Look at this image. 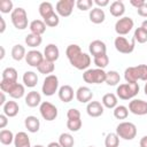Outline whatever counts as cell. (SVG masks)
I'll use <instances>...</instances> for the list:
<instances>
[{"label":"cell","mask_w":147,"mask_h":147,"mask_svg":"<svg viewBox=\"0 0 147 147\" xmlns=\"http://www.w3.org/2000/svg\"><path fill=\"white\" fill-rule=\"evenodd\" d=\"M65 55L72 67L78 70H85L91 64V57L88 54L82 52L80 47L76 44L69 45L65 49Z\"/></svg>","instance_id":"obj_1"},{"label":"cell","mask_w":147,"mask_h":147,"mask_svg":"<svg viewBox=\"0 0 147 147\" xmlns=\"http://www.w3.org/2000/svg\"><path fill=\"white\" fill-rule=\"evenodd\" d=\"M126 83H137L138 80H147V64H139L137 67H129L124 71Z\"/></svg>","instance_id":"obj_2"},{"label":"cell","mask_w":147,"mask_h":147,"mask_svg":"<svg viewBox=\"0 0 147 147\" xmlns=\"http://www.w3.org/2000/svg\"><path fill=\"white\" fill-rule=\"evenodd\" d=\"M139 93V84L138 83H124L119 84L116 88L117 98L122 100H130L133 99Z\"/></svg>","instance_id":"obj_3"},{"label":"cell","mask_w":147,"mask_h":147,"mask_svg":"<svg viewBox=\"0 0 147 147\" xmlns=\"http://www.w3.org/2000/svg\"><path fill=\"white\" fill-rule=\"evenodd\" d=\"M107 72L103 69H87L83 74V79L87 84H101L106 82Z\"/></svg>","instance_id":"obj_4"},{"label":"cell","mask_w":147,"mask_h":147,"mask_svg":"<svg viewBox=\"0 0 147 147\" xmlns=\"http://www.w3.org/2000/svg\"><path fill=\"white\" fill-rule=\"evenodd\" d=\"M116 134L124 140H132L137 136V126L131 122H122L116 127Z\"/></svg>","instance_id":"obj_5"},{"label":"cell","mask_w":147,"mask_h":147,"mask_svg":"<svg viewBox=\"0 0 147 147\" xmlns=\"http://www.w3.org/2000/svg\"><path fill=\"white\" fill-rule=\"evenodd\" d=\"M10 18H11L13 25L17 30H24L28 28V15L24 8L22 7L15 8L10 15Z\"/></svg>","instance_id":"obj_6"},{"label":"cell","mask_w":147,"mask_h":147,"mask_svg":"<svg viewBox=\"0 0 147 147\" xmlns=\"http://www.w3.org/2000/svg\"><path fill=\"white\" fill-rule=\"evenodd\" d=\"M114 45H115V48L119 52V53H123V54H130L134 51V47H136V40L134 38H132L131 40H127L125 37H122V36H118L116 37L115 41H114Z\"/></svg>","instance_id":"obj_7"},{"label":"cell","mask_w":147,"mask_h":147,"mask_svg":"<svg viewBox=\"0 0 147 147\" xmlns=\"http://www.w3.org/2000/svg\"><path fill=\"white\" fill-rule=\"evenodd\" d=\"M59 88V78L55 75H48L44 79L41 91L46 96H51L55 94V92Z\"/></svg>","instance_id":"obj_8"},{"label":"cell","mask_w":147,"mask_h":147,"mask_svg":"<svg viewBox=\"0 0 147 147\" xmlns=\"http://www.w3.org/2000/svg\"><path fill=\"white\" fill-rule=\"evenodd\" d=\"M133 25H134L133 20L129 16H124L117 20V22L115 23V31L118 36H125L132 30Z\"/></svg>","instance_id":"obj_9"},{"label":"cell","mask_w":147,"mask_h":147,"mask_svg":"<svg viewBox=\"0 0 147 147\" xmlns=\"http://www.w3.org/2000/svg\"><path fill=\"white\" fill-rule=\"evenodd\" d=\"M39 111H40L42 118L48 121V122L54 121L57 117V108L53 103H51L48 101H44V102L40 103Z\"/></svg>","instance_id":"obj_10"},{"label":"cell","mask_w":147,"mask_h":147,"mask_svg":"<svg viewBox=\"0 0 147 147\" xmlns=\"http://www.w3.org/2000/svg\"><path fill=\"white\" fill-rule=\"evenodd\" d=\"M75 5H76L75 0H60L56 2V6H55L56 14L62 17H68L71 15Z\"/></svg>","instance_id":"obj_11"},{"label":"cell","mask_w":147,"mask_h":147,"mask_svg":"<svg viewBox=\"0 0 147 147\" xmlns=\"http://www.w3.org/2000/svg\"><path fill=\"white\" fill-rule=\"evenodd\" d=\"M129 110L138 116H144L147 114V101L140 99H133L129 103Z\"/></svg>","instance_id":"obj_12"},{"label":"cell","mask_w":147,"mask_h":147,"mask_svg":"<svg viewBox=\"0 0 147 147\" xmlns=\"http://www.w3.org/2000/svg\"><path fill=\"white\" fill-rule=\"evenodd\" d=\"M44 55L39 52V51H36V49H32V51H29L25 55V61L31 67H34V68H38L39 64L44 61Z\"/></svg>","instance_id":"obj_13"},{"label":"cell","mask_w":147,"mask_h":147,"mask_svg":"<svg viewBox=\"0 0 147 147\" xmlns=\"http://www.w3.org/2000/svg\"><path fill=\"white\" fill-rule=\"evenodd\" d=\"M88 49H90V53L93 55V57H95V56L106 54V52H107V46H106V44H105L103 41L96 39V40H93V41L90 44Z\"/></svg>","instance_id":"obj_14"},{"label":"cell","mask_w":147,"mask_h":147,"mask_svg":"<svg viewBox=\"0 0 147 147\" xmlns=\"http://www.w3.org/2000/svg\"><path fill=\"white\" fill-rule=\"evenodd\" d=\"M92 98H93V93L87 86H80L76 91V99L80 103H87L92 100Z\"/></svg>","instance_id":"obj_15"},{"label":"cell","mask_w":147,"mask_h":147,"mask_svg":"<svg viewBox=\"0 0 147 147\" xmlns=\"http://www.w3.org/2000/svg\"><path fill=\"white\" fill-rule=\"evenodd\" d=\"M86 111L91 117H99L103 114V105L99 101H90L86 106Z\"/></svg>","instance_id":"obj_16"},{"label":"cell","mask_w":147,"mask_h":147,"mask_svg":"<svg viewBox=\"0 0 147 147\" xmlns=\"http://www.w3.org/2000/svg\"><path fill=\"white\" fill-rule=\"evenodd\" d=\"M60 56V51L56 45L48 44L44 49V57L51 62H55Z\"/></svg>","instance_id":"obj_17"},{"label":"cell","mask_w":147,"mask_h":147,"mask_svg":"<svg viewBox=\"0 0 147 147\" xmlns=\"http://www.w3.org/2000/svg\"><path fill=\"white\" fill-rule=\"evenodd\" d=\"M59 98L62 102H70L74 99V88L70 85H63L59 88Z\"/></svg>","instance_id":"obj_18"},{"label":"cell","mask_w":147,"mask_h":147,"mask_svg":"<svg viewBox=\"0 0 147 147\" xmlns=\"http://www.w3.org/2000/svg\"><path fill=\"white\" fill-rule=\"evenodd\" d=\"M2 109H3V114L7 117H15L18 114L20 106L16 101H7L2 107Z\"/></svg>","instance_id":"obj_19"},{"label":"cell","mask_w":147,"mask_h":147,"mask_svg":"<svg viewBox=\"0 0 147 147\" xmlns=\"http://www.w3.org/2000/svg\"><path fill=\"white\" fill-rule=\"evenodd\" d=\"M105 18H106V14H105L103 9L98 8V7L91 9V11H90V21L92 23L100 24V23H102L105 21Z\"/></svg>","instance_id":"obj_20"},{"label":"cell","mask_w":147,"mask_h":147,"mask_svg":"<svg viewBox=\"0 0 147 147\" xmlns=\"http://www.w3.org/2000/svg\"><path fill=\"white\" fill-rule=\"evenodd\" d=\"M25 103L29 107H31V108L39 106L41 103V95H40V93L37 92V91L29 92L26 94V96H25Z\"/></svg>","instance_id":"obj_21"},{"label":"cell","mask_w":147,"mask_h":147,"mask_svg":"<svg viewBox=\"0 0 147 147\" xmlns=\"http://www.w3.org/2000/svg\"><path fill=\"white\" fill-rule=\"evenodd\" d=\"M15 147H31L30 138L25 132H17L14 138Z\"/></svg>","instance_id":"obj_22"},{"label":"cell","mask_w":147,"mask_h":147,"mask_svg":"<svg viewBox=\"0 0 147 147\" xmlns=\"http://www.w3.org/2000/svg\"><path fill=\"white\" fill-rule=\"evenodd\" d=\"M24 125H25V127L28 129L29 132L36 133V132L39 131L40 122H39V119H38L36 116H28V117L24 119Z\"/></svg>","instance_id":"obj_23"},{"label":"cell","mask_w":147,"mask_h":147,"mask_svg":"<svg viewBox=\"0 0 147 147\" xmlns=\"http://www.w3.org/2000/svg\"><path fill=\"white\" fill-rule=\"evenodd\" d=\"M46 24L44 21L41 20H33L30 25H29V29L31 31V33H34V34H38V36H41L45 31H46Z\"/></svg>","instance_id":"obj_24"},{"label":"cell","mask_w":147,"mask_h":147,"mask_svg":"<svg viewBox=\"0 0 147 147\" xmlns=\"http://www.w3.org/2000/svg\"><path fill=\"white\" fill-rule=\"evenodd\" d=\"M109 11L114 17H121L125 11V6H124L123 1L116 0V1L111 2L110 7H109Z\"/></svg>","instance_id":"obj_25"},{"label":"cell","mask_w":147,"mask_h":147,"mask_svg":"<svg viewBox=\"0 0 147 147\" xmlns=\"http://www.w3.org/2000/svg\"><path fill=\"white\" fill-rule=\"evenodd\" d=\"M23 83L28 87H34L38 83V76L33 71H25L23 75Z\"/></svg>","instance_id":"obj_26"},{"label":"cell","mask_w":147,"mask_h":147,"mask_svg":"<svg viewBox=\"0 0 147 147\" xmlns=\"http://www.w3.org/2000/svg\"><path fill=\"white\" fill-rule=\"evenodd\" d=\"M55 11H54V8H53V5L51 3V2H48V1H45V2H41L40 5H39V14H40V16L45 20V18H47L48 16H51L52 14H54Z\"/></svg>","instance_id":"obj_27"},{"label":"cell","mask_w":147,"mask_h":147,"mask_svg":"<svg viewBox=\"0 0 147 147\" xmlns=\"http://www.w3.org/2000/svg\"><path fill=\"white\" fill-rule=\"evenodd\" d=\"M102 105L106 108L109 109H114L117 106V95H115L114 93H107L102 96Z\"/></svg>","instance_id":"obj_28"},{"label":"cell","mask_w":147,"mask_h":147,"mask_svg":"<svg viewBox=\"0 0 147 147\" xmlns=\"http://www.w3.org/2000/svg\"><path fill=\"white\" fill-rule=\"evenodd\" d=\"M37 69H38V71H39L40 74L48 75V74H52V72L54 71V69H55V64H54V62H51V61L44 59V61L39 64V67H38Z\"/></svg>","instance_id":"obj_29"},{"label":"cell","mask_w":147,"mask_h":147,"mask_svg":"<svg viewBox=\"0 0 147 147\" xmlns=\"http://www.w3.org/2000/svg\"><path fill=\"white\" fill-rule=\"evenodd\" d=\"M26 55V52H25V48L24 46L22 45H15L13 48H11V57L15 60V61H21L25 57Z\"/></svg>","instance_id":"obj_30"},{"label":"cell","mask_w":147,"mask_h":147,"mask_svg":"<svg viewBox=\"0 0 147 147\" xmlns=\"http://www.w3.org/2000/svg\"><path fill=\"white\" fill-rule=\"evenodd\" d=\"M42 42V38L41 36H38V34H34V33H29L26 37H25V44L29 46V47H38L40 46V44Z\"/></svg>","instance_id":"obj_31"},{"label":"cell","mask_w":147,"mask_h":147,"mask_svg":"<svg viewBox=\"0 0 147 147\" xmlns=\"http://www.w3.org/2000/svg\"><path fill=\"white\" fill-rule=\"evenodd\" d=\"M119 80H121L119 74H118L117 71H115V70H110V71L107 72L106 82H105V83H107V85L115 86V85H117V84L119 83Z\"/></svg>","instance_id":"obj_32"},{"label":"cell","mask_w":147,"mask_h":147,"mask_svg":"<svg viewBox=\"0 0 147 147\" xmlns=\"http://www.w3.org/2000/svg\"><path fill=\"white\" fill-rule=\"evenodd\" d=\"M25 93V90H24V85L20 84V83H16L13 88L9 91V95L13 98V99H21Z\"/></svg>","instance_id":"obj_33"},{"label":"cell","mask_w":147,"mask_h":147,"mask_svg":"<svg viewBox=\"0 0 147 147\" xmlns=\"http://www.w3.org/2000/svg\"><path fill=\"white\" fill-rule=\"evenodd\" d=\"M15 136L10 130H1L0 131V142L2 145H10L14 141Z\"/></svg>","instance_id":"obj_34"},{"label":"cell","mask_w":147,"mask_h":147,"mask_svg":"<svg viewBox=\"0 0 147 147\" xmlns=\"http://www.w3.org/2000/svg\"><path fill=\"white\" fill-rule=\"evenodd\" d=\"M59 144L62 147H72L74 144H75V140H74V137L70 133H65L64 132V133H61L60 134Z\"/></svg>","instance_id":"obj_35"},{"label":"cell","mask_w":147,"mask_h":147,"mask_svg":"<svg viewBox=\"0 0 147 147\" xmlns=\"http://www.w3.org/2000/svg\"><path fill=\"white\" fill-rule=\"evenodd\" d=\"M119 145V137L116 133H108L105 139V146L106 147H118Z\"/></svg>","instance_id":"obj_36"},{"label":"cell","mask_w":147,"mask_h":147,"mask_svg":"<svg viewBox=\"0 0 147 147\" xmlns=\"http://www.w3.org/2000/svg\"><path fill=\"white\" fill-rule=\"evenodd\" d=\"M2 79L6 80H11V82H17V71L15 68L8 67L2 71Z\"/></svg>","instance_id":"obj_37"},{"label":"cell","mask_w":147,"mask_h":147,"mask_svg":"<svg viewBox=\"0 0 147 147\" xmlns=\"http://www.w3.org/2000/svg\"><path fill=\"white\" fill-rule=\"evenodd\" d=\"M129 115V108L125 106H116L114 108V116L117 119H125Z\"/></svg>","instance_id":"obj_38"},{"label":"cell","mask_w":147,"mask_h":147,"mask_svg":"<svg viewBox=\"0 0 147 147\" xmlns=\"http://www.w3.org/2000/svg\"><path fill=\"white\" fill-rule=\"evenodd\" d=\"M82 119L80 117H77V118H68L67 121V127L72 131V132H77L79 131V129L82 127Z\"/></svg>","instance_id":"obj_39"},{"label":"cell","mask_w":147,"mask_h":147,"mask_svg":"<svg viewBox=\"0 0 147 147\" xmlns=\"http://www.w3.org/2000/svg\"><path fill=\"white\" fill-rule=\"evenodd\" d=\"M133 38L136 41L140 42V44H144L147 41V31L144 29V28H137L134 30V34H133Z\"/></svg>","instance_id":"obj_40"},{"label":"cell","mask_w":147,"mask_h":147,"mask_svg":"<svg viewBox=\"0 0 147 147\" xmlns=\"http://www.w3.org/2000/svg\"><path fill=\"white\" fill-rule=\"evenodd\" d=\"M109 63V57L107 54H103V55H99V56H95L94 57V64L100 68V69H103L108 65Z\"/></svg>","instance_id":"obj_41"},{"label":"cell","mask_w":147,"mask_h":147,"mask_svg":"<svg viewBox=\"0 0 147 147\" xmlns=\"http://www.w3.org/2000/svg\"><path fill=\"white\" fill-rule=\"evenodd\" d=\"M13 1L11 0H1L0 1V11L2 14H8L13 13Z\"/></svg>","instance_id":"obj_42"},{"label":"cell","mask_w":147,"mask_h":147,"mask_svg":"<svg viewBox=\"0 0 147 147\" xmlns=\"http://www.w3.org/2000/svg\"><path fill=\"white\" fill-rule=\"evenodd\" d=\"M44 22H45V24H46L47 26L54 28V26H57V25H59V23H60V17H59V15H57L56 13H54V14H52L51 16H48L47 18H45Z\"/></svg>","instance_id":"obj_43"},{"label":"cell","mask_w":147,"mask_h":147,"mask_svg":"<svg viewBox=\"0 0 147 147\" xmlns=\"http://www.w3.org/2000/svg\"><path fill=\"white\" fill-rule=\"evenodd\" d=\"M93 5H94V2L92 0H78V1H76V6L80 10H88L92 8Z\"/></svg>","instance_id":"obj_44"},{"label":"cell","mask_w":147,"mask_h":147,"mask_svg":"<svg viewBox=\"0 0 147 147\" xmlns=\"http://www.w3.org/2000/svg\"><path fill=\"white\" fill-rule=\"evenodd\" d=\"M8 124V117L5 115V114H1L0 115V129H5Z\"/></svg>","instance_id":"obj_45"},{"label":"cell","mask_w":147,"mask_h":147,"mask_svg":"<svg viewBox=\"0 0 147 147\" xmlns=\"http://www.w3.org/2000/svg\"><path fill=\"white\" fill-rule=\"evenodd\" d=\"M130 3L133 7H136L137 9H139V8H141L145 5V1L144 0H130Z\"/></svg>","instance_id":"obj_46"},{"label":"cell","mask_w":147,"mask_h":147,"mask_svg":"<svg viewBox=\"0 0 147 147\" xmlns=\"http://www.w3.org/2000/svg\"><path fill=\"white\" fill-rule=\"evenodd\" d=\"M137 11H138V15H140L142 17H147V2H145V5L141 8L137 9Z\"/></svg>","instance_id":"obj_47"},{"label":"cell","mask_w":147,"mask_h":147,"mask_svg":"<svg viewBox=\"0 0 147 147\" xmlns=\"http://www.w3.org/2000/svg\"><path fill=\"white\" fill-rule=\"evenodd\" d=\"M96 6H98V8H102V7H106V6H108L109 5V1L108 0H94L93 1Z\"/></svg>","instance_id":"obj_48"},{"label":"cell","mask_w":147,"mask_h":147,"mask_svg":"<svg viewBox=\"0 0 147 147\" xmlns=\"http://www.w3.org/2000/svg\"><path fill=\"white\" fill-rule=\"evenodd\" d=\"M0 24H1V28H0V33H3L5 30H6V22H5V18L0 16Z\"/></svg>","instance_id":"obj_49"},{"label":"cell","mask_w":147,"mask_h":147,"mask_svg":"<svg viewBox=\"0 0 147 147\" xmlns=\"http://www.w3.org/2000/svg\"><path fill=\"white\" fill-rule=\"evenodd\" d=\"M139 145H140V147H147V136H145L140 139Z\"/></svg>","instance_id":"obj_50"},{"label":"cell","mask_w":147,"mask_h":147,"mask_svg":"<svg viewBox=\"0 0 147 147\" xmlns=\"http://www.w3.org/2000/svg\"><path fill=\"white\" fill-rule=\"evenodd\" d=\"M0 95H1V100H0V106H5V103H6V96H5V92H0Z\"/></svg>","instance_id":"obj_51"},{"label":"cell","mask_w":147,"mask_h":147,"mask_svg":"<svg viewBox=\"0 0 147 147\" xmlns=\"http://www.w3.org/2000/svg\"><path fill=\"white\" fill-rule=\"evenodd\" d=\"M47 147H62L59 142H55V141H52V142H49L48 145H47Z\"/></svg>","instance_id":"obj_52"},{"label":"cell","mask_w":147,"mask_h":147,"mask_svg":"<svg viewBox=\"0 0 147 147\" xmlns=\"http://www.w3.org/2000/svg\"><path fill=\"white\" fill-rule=\"evenodd\" d=\"M0 49H1V55H0V59L2 60V59L5 57V48L1 46V47H0Z\"/></svg>","instance_id":"obj_53"},{"label":"cell","mask_w":147,"mask_h":147,"mask_svg":"<svg viewBox=\"0 0 147 147\" xmlns=\"http://www.w3.org/2000/svg\"><path fill=\"white\" fill-rule=\"evenodd\" d=\"M141 28H144V29L147 31V20H145V21L142 22V24H141Z\"/></svg>","instance_id":"obj_54"},{"label":"cell","mask_w":147,"mask_h":147,"mask_svg":"<svg viewBox=\"0 0 147 147\" xmlns=\"http://www.w3.org/2000/svg\"><path fill=\"white\" fill-rule=\"evenodd\" d=\"M144 92H145V94L147 95V80H146V83H145V87H144Z\"/></svg>","instance_id":"obj_55"},{"label":"cell","mask_w":147,"mask_h":147,"mask_svg":"<svg viewBox=\"0 0 147 147\" xmlns=\"http://www.w3.org/2000/svg\"><path fill=\"white\" fill-rule=\"evenodd\" d=\"M33 147H44L42 145H36V146H33Z\"/></svg>","instance_id":"obj_56"},{"label":"cell","mask_w":147,"mask_h":147,"mask_svg":"<svg viewBox=\"0 0 147 147\" xmlns=\"http://www.w3.org/2000/svg\"><path fill=\"white\" fill-rule=\"evenodd\" d=\"M88 147H94V146H88Z\"/></svg>","instance_id":"obj_57"}]
</instances>
